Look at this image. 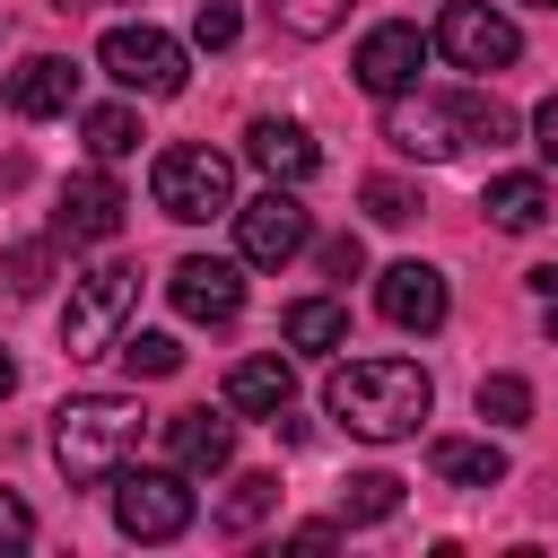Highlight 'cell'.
Wrapping results in <instances>:
<instances>
[{
	"label": "cell",
	"instance_id": "4fadbf2b",
	"mask_svg": "<svg viewBox=\"0 0 558 558\" xmlns=\"http://www.w3.org/2000/svg\"><path fill=\"white\" fill-rule=\"evenodd\" d=\"M375 305H384V323H401V331H436L445 323V270H427V262H392L384 279H375Z\"/></svg>",
	"mask_w": 558,
	"mask_h": 558
},
{
	"label": "cell",
	"instance_id": "836d02e7",
	"mask_svg": "<svg viewBox=\"0 0 558 558\" xmlns=\"http://www.w3.org/2000/svg\"><path fill=\"white\" fill-rule=\"evenodd\" d=\"M288 541H296V549H331V541H340V523H296Z\"/></svg>",
	"mask_w": 558,
	"mask_h": 558
},
{
	"label": "cell",
	"instance_id": "74e56055",
	"mask_svg": "<svg viewBox=\"0 0 558 558\" xmlns=\"http://www.w3.org/2000/svg\"><path fill=\"white\" fill-rule=\"evenodd\" d=\"M532 9H558V0H532Z\"/></svg>",
	"mask_w": 558,
	"mask_h": 558
},
{
	"label": "cell",
	"instance_id": "7c38bea8",
	"mask_svg": "<svg viewBox=\"0 0 558 558\" xmlns=\"http://www.w3.org/2000/svg\"><path fill=\"white\" fill-rule=\"evenodd\" d=\"M122 218H131V192H122L105 166H87V174L61 183V218H52V227H61L70 244H105V235H122Z\"/></svg>",
	"mask_w": 558,
	"mask_h": 558
},
{
	"label": "cell",
	"instance_id": "9c48e42d",
	"mask_svg": "<svg viewBox=\"0 0 558 558\" xmlns=\"http://www.w3.org/2000/svg\"><path fill=\"white\" fill-rule=\"evenodd\" d=\"M96 61L131 87V96H183V44L166 35V26H113L105 44H96Z\"/></svg>",
	"mask_w": 558,
	"mask_h": 558
},
{
	"label": "cell",
	"instance_id": "603a6c76",
	"mask_svg": "<svg viewBox=\"0 0 558 558\" xmlns=\"http://www.w3.org/2000/svg\"><path fill=\"white\" fill-rule=\"evenodd\" d=\"M392 514H401V480L392 471H357L340 488V523H392Z\"/></svg>",
	"mask_w": 558,
	"mask_h": 558
},
{
	"label": "cell",
	"instance_id": "4316f807",
	"mask_svg": "<svg viewBox=\"0 0 558 558\" xmlns=\"http://www.w3.org/2000/svg\"><path fill=\"white\" fill-rule=\"evenodd\" d=\"M480 418L523 427V418H532V384H523V375H488V384H480Z\"/></svg>",
	"mask_w": 558,
	"mask_h": 558
},
{
	"label": "cell",
	"instance_id": "7a4b0ae2",
	"mask_svg": "<svg viewBox=\"0 0 558 558\" xmlns=\"http://www.w3.org/2000/svg\"><path fill=\"white\" fill-rule=\"evenodd\" d=\"M140 445V401L131 392H70L52 410V462L70 480H113Z\"/></svg>",
	"mask_w": 558,
	"mask_h": 558
},
{
	"label": "cell",
	"instance_id": "d6986e66",
	"mask_svg": "<svg viewBox=\"0 0 558 558\" xmlns=\"http://www.w3.org/2000/svg\"><path fill=\"white\" fill-rule=\"evenodd\" d=\"M480 209H488V227H506V235H532V227L549 218V183H541V174H497V183L480 192Z\"/></svg>",
	"mask_w": 558,
	"mask_h": 558
},
{
	"label": "cell",
	"instance_id": "5bb4252c",
	"mask_svg": "<svg viewBox=\"0 0 558 558\" xmlns=\"http://www.w3.org/2000/svg\"><path fill=\"white\" fill-rule=\"evenodd\" d=\"M166 453H174V471L218 480V471L235 462V418H218V410H174V418H166Z\"/></svg>",
	"mask_w": 558,
	"mask_h": 558
},
{
	"label": "cell",
	"instance_id": "44dd1931",
	"mask_svg": "<svg viewBox=\"0 0 558 558\" xmlns=\"http://www.w3.org/2000/svg\"><path fill=\"white\" fill-rule=\"evenodd\" d=\"M113 357H122V375H131V384H157V375H174V366H183L174 331H122V340H113Z\"/></svg>",
	"mask_w": 558,
	"mask_h": 558
},
{
	"label": "cell",
	"instance_id": "3957f363",
	"mask_svg": "<svg viewBox=\"0 0 558 558\" xmlns=\"http://www.w3.org/2000/svg\"><path fill=\"white\" fill-rule=\"evenodd\" d=\"M506 131H514V113H506L497 96H418V105L392 96V122H384V140H392L401 157H427V166H436V157H462L471 140L497 148Z\"/></svg>",
	"mask_w": 558,
	"mask_h": 558
},
{
	"label": "cell",
	"instance_id": "5b68a950",
	"mask_svg": "<svg viewBox=\"0 0 558 558\" xmlns=\"http://www.w3.org/2000/svg\"><path fill=\"white\" fill-rule=\"evenodd\" d=\"M131 305H140V270H131V262H96L87 279H70V314H61V349H70V357H105V349L122 340V323H131Z\"/></svg>",
	"mask_w": 558,
	"mask_h": 558
},
{
	"label": "cell",
	"instance_id": "30bf717a",
	"mask_svg": "<svg viewBox=\"0 0 558 558\" xmlns=\"http://www.w3.org/2000/svg\"><path fill=\"white\" fill-rule=\"evenodd\" d=\"M166 296H174L183 323H235V314H244V270L218 262V253H183V262L166 270Z\"/></svg>",
	"mask_w": 558,
	"mask_h": 558
},
{
	"label": "cell",
	"instance_id": "f546056e",
	"mask_svg": "<svg viewBox=\"0 0 558 558\" xmlns=\"http://www.w3.org/2000/svg\"><path fill=\"white\" fill-rule=\"evenodd\" d=\"M26 541H35V514H26V497L0 488V549H26Z\"/></svg>",
	"mask_w": 558,
	"mask_h": 558
},
{
	"label": "cell",
	"instance_id": "8992f818",
	"mask_svg": "<svg viewBox=\"0 0 558 558\" xmlns=\"http://www.w3.org/2000/svg\"><path fill=\"white\" fill-rule=\"evenodd\" d=\"M113 523H122V541H174L192 523V471L122 462L113 471Z\"/></svg>",
	"mask_w": 558,
	"mask_h": 558
},
{
	"label": "cell",
	"instance_id": "7402d4cb",
	"mask_svg": "<svg viewBox=\"0 0 558 558\" xmlns=\"http://www.w3.org/2000/svg\"><path fill=\"white\" fill-rule=\"evenodd\" d=\"M270 506H279V480H270V471H244V480L218 497V532H253V523H270Z\"/></svg>",
	"mask_w": 558,
	"mask_h": 558
},
{
	"label": "cell",
	"instance_id": "ba28073f",
	"mask_svg": "<svg viewBox=\"0 0 558 558\" xmlns=\"http://www.w3.org/2000/svg\"><path fill=\"white\" fill-rule=\"evenodd\" d=\"M453 70H506L514 52H523V35H514V17L506 9H488V0H445L436 9V35H427Z\"/></svg>",
	"mask_w": 558,
	"mask_h": 558
},
{
	"label": "cell",
	"instance_id": "e575fe53",
	"mask_svg": "<svg viewBox=\"0 0 558 558\" xmlns=\"http://www.w3.org/2000/svg\"><path fill=\"white\" fill-rule=\"evenodd\" d=\"M26 183V157H0V192H17Z\"/></svg>",
	"mask_w": 558,
	"mask_h": 558
},
{
	"label": "cell",
	"instance_id": "83f0119b",
	"mask_svg": "<svg viewBox=\"0 0 558 558\" xmlns=\"http://www.w3.org/2000/svg\"><path fill=\"white\" fill-rule=\"evenodd\" d=\"M44 270H52V244H9V253H0V288H9V296H35Z\"/></svg>",
	"mask_w": 558,
	"mask_h": 558
},
{
	"label": "cell",
	"instance_id": "8fae6325",
	"mask_svg": "<svg viewBox=\"0 0 558 558\" xmlns=\"http://www.w3.org/2000/svg\"><path fill=\"white\" fill-rule=\"evenodd\" d=\"M418 61H427V35H418L410 17H384V26L357 44V87L392 105V96H410V87H418Z\"/></svg>",
	"mask_w": 558,
	"mask_h": 558
},
{
	"label": "cell",
	"instance_id": "cb8c5ba5",
	"mask_svg": "<svg viewBox=\"0 0 558 558\" xmlns=\"http://www.w3.org/2000/svg\"><path fill=\"white\" fill-rule=\"evenodd\" d=\"M78 131H87V157H96V166H113V157L140 148V113H131V105H96Z\"/></svg>",
	"mask_w": 558,
	"mask_h": 558
},
{
	"label": "cell",
	"instance_id": "ffe728a7",
	"mask_svg": "<svg viewBox=\"0 0 558 558\" xmlns=\"http://www.w3.org/2000/svg\"><path fill=\"white\" fill-rule=\"evenodd\" d=\"M279 331H288V349L323 357V349H340V340H349V305H340V296H296V305L279 314Z\"/></svg>",
	"mask_w": 558,
	"mask_h": 558
},
{
	"label": "cell",
	"instance_id": "d590c367",
	"mask_svg": "<svg viewBox=\"0 0 558 558\" xmlns=\"http://www.w3.org/2000/svg\"><path fill=\"white\" fill-rule=\"evenodd\" d=\"M9 384H17V366H9V349H0V401H9Z\"/></svg>",
	"mask_w": 558,
	"mask_h": 558
},
{
	"label": "cell",
	"instance_id": "52a82bcc",
	"mask_svg": "<svg viewBox=\"0 0 558 558\" xmlns=\"http://www.w3.org/2000/svg\"><path fill=\"white\" fill-rule=\"evenodd\" d=\"M314 244V209L296 201V183H270L262 201H235V253L253 270H288Z\"/></svg>",
	"mask_w": 558,
	"mask_h": 558
},
{
	"label": "cell",
	"instance_id": "484cf974",
	"mask_svg": "<svg viewBox=\"0 0 558 558\" xmlns=\"http://www.w3.org/2000/svg\"><path fill=\"white\" fill-rule=\"evenodd\" d=\"M357 201H366V218H375V227H410V218H418V192H410V183H392V174H366V192H357Z\"/></svg>",
	"mask_w": 558,
	"mask_h": 558
},
{
	"label": "cell",
	"instance_id": "2e32d148",
	"mask_svg": "<svg viewBox=\"0 0 558 558\" xmlns=\"http://www.w3.org/2000/svg\"><path fill=\"white\" fill-rule=\"evenodd\" d=\"M70 96H78V70H70L61 52H26V61L9 70V113H26V122L70 113Z\"/></svg>",
	"mask_w": 558,
	"mask_h": 558
},
{
	"label": "cell",
	"instance_id": "9a60e30c",
	"mask_svg": "<svg viewBox=\"0 0 558 558\" xmlns=\"http://www.w3.org/2000/svg\"><path fill=\"white\" fill-rule=\"evenodd\" d=\"M244 157L270 174V183H305L314 166H323V148H314V131L305 122H279V113H262L253 131H244Z\"/></svg>",
	"mask_w": 558,
	"mask_h": 558
},
{
	"label": "cell",
	"instance_id": "8d00e7d4",
	"mask_svg": "<svg viewBox=\"0 0 558 558\" xmlns=\"http://www.w3.org/2000/svg\"><path fill=\"white\" fill-rule=\"evenodd\" d=\"M52 9H96V0H52Z\"/></svg>",
	"mask_w": 558,
	"mask_h": 558
},
{
	"label": "cell",
	"instance_id": "1f68e13d",
	"mask_svg": "<svg viewBox=\"0 0 558 558\" xmlns=\"http://www.w3.org/2000/svg\"><path fill=\"white\" fill-rule=\"evenodd\" d=\"M532 288H541V331L558 340V262H549V270H532Z\"/></svg>",
	"mask_w": 558,
	"mask_h": 558
},
{
	"label": "cell",
	"instance_id": "f1b7e54d",
	"mask_svg": "<svg viewBox=\"0 0 558 558\" xmlns=\"http://www.w3.org/2000/svg\"><path fill=\"white\" fill-rule=\"evenodd\" d=\"M244 35V17H235V0H201L192 9V44H209V52H227Z\"/></svg>",
	"mask_w": 558,
	"mask_h": 558
},
{
	"label": "cell",
	"instance_id": "6da1fadb",
	"mask_svg": "<svg viewBox=\"0 0 558 558\" xmlns=\"http://www.w3.org/2000/svg\"><path fill=\"white\" fill-rule=\"evenodd\" d=\"M323 410H331L349 436H366V445H401V436H418V418L436 410V384H427L418 357H349V366H331Z\"/></svg>",
	"mask_w": 558,
	"mask_h": 558
},
{
	"label": "cell",
	"instance_id": "ac0fdd59",
	"mask_svg": "<svg viewBox=\"0 0 558 558\" xmlns=\"http://www.w3.org/2000/svg\"><path fill=\"white\" fill-rule=\"evenodd\" d=\"M427 471H436L445 488H497V480H506V453H497L488 436H436V445H427Z\"/></svg>",
	"mask_w": 558,
	"mask_h": 558
},
{
	"label": "cell",
	"instance_id": "e0dca14e",
	"mask_svg": "<svg viewBox=\"0 0 558 558\" xmlns=\"http://www.w3.org/2000/svg\"><path fill=\"white\" fill-rule=\"evenodd\" d=\"M288 401H296V375H288L279 349H262V357H244V366L227 375V410H235V418H279Z\"/></svg>",
	"mask_w": 558,
	"mask_h": 558
},
{
	"label": "cell",
	"instance_id": "d6a6232c",
	"mask_svg": "<svg viewBox=\"0 0 558 558\" xmlns=\"http://www.w3.org/2000/svg\"><path fill=\"white\" fill-rule=\"evenodd\" d=\"M532 140H541V157L558 166V96H541V113H532Z\"/></svg>",
	"mask_w": 558,
	"mask_h": 558
},
{
	"label": "cell",
	"instance_id": "277c9868",
	"mask_svg": "<svg viewBox=\"0 0 558 558\" xmlns=\"http://www.w3.org/2000/svg\"><path fill=\"white\" fill-rule=\"evenodd\" d=\"M148 192H157V209H166V218H183V227H201V218H235V166H227L218 148H201V140L157 148Z\"/></svg>",
	"mask_w": 558,
	"mask_h": 558
},
{
	"label": "cell",
	"instance_id": "4dcf8cb0",
	"mask_svg": "<svg viewBox=\"0 0 558 558\" xmlns=\"http://www.w3.org/2000/svg\"><path fill=\"white\" fill-rule=\"evenodd\" d=\"M323 270H331V279H357V270H366V244H357V235H331V244H323Z\"/></svg>",
	"mask_w": 558,
	"mask_h": 558
},
{
	"label": "cell",
	"instance_id": "d4e9b609",
	"mask_svg": "<svg viewBox=\"0 0 558 558\" xmlns=\"http://www.w3.org/2000/svg\"><path fill=\"white\" fill-rule=\"evenodd\" d=\"M340 17H349V0H270V26L296 35V44H323Z\"/></svg>",
	"mask_w": 558,
	"mask_h": 558
}]
</instances>
